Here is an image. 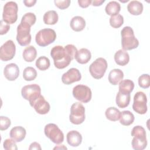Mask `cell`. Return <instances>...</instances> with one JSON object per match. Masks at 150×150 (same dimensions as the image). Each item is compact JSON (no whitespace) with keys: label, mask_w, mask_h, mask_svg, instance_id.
I'll list each match as a JSON object with an SVG mask.
<instances>
[{"label":"cell","mask_w":150,"mask_h":150,"mask_svg":"<svg viewBox=\"0 0 150 150\" xmlns=\"http://www.w3.org/2000/svg\"><path fill=\"white\" fill-rule=\"evenodd\" d=\"M50 55L53 59L54 66L59 69L67 67L73 60L64 47L60 45L55 46L52 49Z\"/></svg>","instance_id":"cell-1"},{"label":"cell","mask_w":150,"mask_h":150,"mask_svg":"<svg viewBox=\"0 0 150 150\" xmlns=\"http://www.w3.org/2000/svg\"><path fill=\"white\" fill-rule=\"evenodd\" d=\"M121 45L123 50H130L136 49L139 41L135 38L133 29L130 26H125L121 31Z\"/></svg>","instance_id":"cell-2"},{"label":"cell","mask_w":150,"mask_h":150,"mask_svg":"<svg viewBox=\"0 0 150 150\" xmlns=\"http://www.w3.org/2000/svg\"><path fill=\"white\" fill-rule=\"evenodd\" d=\"M132 147L135 150H143L147 145L146 132L144 127L140 125L135 126L131 131Z\"/></svg>","instance_id":"cell-3"},{"label":"cell","mask_w":150,"mask_h":150,"mask_svg":"<svg viewBox=\"0 0 150 150\" xmlns=\"http://www.w3.org/2000/svg\"><path fill=\"white\" fill-rule=\"evenodd\" d=\"M56 39V33L55 31L50 28H45L40 30L35 36L36 43L42 47H45L51 44Z\"/></svg>","instance_id":"cell-4"},{"label":"cell","mask_w":150,"mask_h":150,"mask_svg":"<svg viewBox=\"0 0 150 150\" xmlns=\"http://www.w3.org/2000/svg\"><path fill=\"white\" fill-rule=\"evenodd\" d=\"M18 5L15 2L9 1L4 6L2 20L8 24L14 23L18 19Z\"/></svg>","instance_id":"cell-5"},{"label":"cell","mask_w":150,"mask_h":150,"mask_svg":"<svg viewBox=\"0 0 150 150\" xmlns=\"http://www.w3.org/2000/svg\"><path fill=\"white\" fill-rule=\"evenodd\" d=\"M31 26L26 23L21 22L17 27L16 40L22 46L28 45L31 42V35L30 33Z\"/></svg>","instance_id":"cell-6"},{"label":"cell","mask_w":150,"mask_h":150,"mask_svg":"<svg viewBox=\"0 0 150 150\" xmlns=\"http://www.w3.org/2000/svg\"><path fill=\"white\" fill-rule=\"evenodd\" d=\"M107 69V62L103 57H98L90 66L89 71L91 76L96 79H101Z\"/></svg>","instance_id":"cell-7"},{"label":"cell","mask_w":150,"mask_h":150,"mask_svg":"<svg viewBox=\"0 0 150 150\" xmlns=\"http://www.w3.org/2000/svg\"><path fill=\"white\" fill-rule=\"evenodd\" d=\"M45 135L53 143L60 144L64 141V134L58 126L53 123L47 124L44 128Z\"/></svg>","instance_id":"cell-8"},{"label":"cell","mask_w":150,"mask_h":150,"mask_svg":"<svg viewBox=\"0 0 150 150\" xmlns=\"http://www.w3.org/2000/svg\"><path fill=\"white\" fill-rule=\"evenodd\" d=\"M70 122L75 125L83 123L85 120V108L80 103H75L72 104L70 108L69 116Z\"/></svg>","instance_id":"cell-9"},{"label":"cell","mask_w":150,"mask_h":150,"mask_svg":"<svg viewBox=\"0 0 150 150\" xmlns=\"http://www.w3.org/2000/svg\"><path fill=\"white\" fill-rule=\"evenodd\" d=\"M147 98L146 94L142 91H138L134 97L132 108L135 112L139 114H145L147 111Z\"/></svg>","instance_id":"cell-10"},{"label":"cell","mask_w":150,"mask_h":150,"mask_svg":"<svg viewBox=\"0 0 150 150\" xmlns=\"http://www.w3.org/2000/svg\"><path fill=\"white\" fill-rule=\"evenodd\" d=\"M73 95L76 100L82 103H87L91 100L92 93L88 86L79 84L73 88Z\"/></svg>","instance_id":"cell-11"},{"label":"cell","mask_w":150,"mask_h":150,"mask_svg":"<svg viewBox=\"0 0 150 150\" xmlns=\"http://www.w3.org/2000/svg\"><path fill=\"white\" fill-rule=\"evenodd\" d=\"M22 96L29 102H30L41 95V88L36 84L25 86L21 90Z\"/></svg>","instance_id":"cell-12"},{"label":"cell","mask_w":150,"mask_h":150,"mask_svg":"<svg viewBox=\"0 0 150 150\" xmlns=\"http://www.w3.org/2000/svg\"><path fill=\"white\" fill-rule=\"evenodd\" d=\"M16 46L12 40L5 42L0 49V59L2 61H8L13 58L15 55Z\"/></svg>","instance_id":"cell-13"},{"label":"cell","mask_w":150,"mask_h":150,"mask_svg":"<svg viewBox=\"0 0 150 150\" xmlns=\"http://www.w3.org/2000/svg\"><path fill=\"white\" fill-rule=\"evenodd\" d=\"M29 104L33 108H34L36 112L42 115L47 114L50 108L49 103L42 95L39 96L34 100L29 102Z\"/></svg>","instance_id":"cell-14"},{"label":"cell","mask_w":150,"mask_h":150,"mask_svg":"<svg viewBox=\"0 0 150 150\" xmlns=\"http://www.w3.org/2000/svg\"><path fill=\"white\" fill-rule=\"evenodd\" d=\"M81 79L80 71L76 68H71L62 76V81L65 84H70L79 81Z\"/></svg>","instance_id":"cell-15"},{"label":"cell","mask_w":150,"mask_h":150,"mask_svg":"<svg viewBox=\"0 0 150 150\" xmlns=\"http://www.w3.org/2000/svg\"><path fill=\"white\" fill-rule=\"evenodd\" d=\"M4 74L9 81L15 80L19 75V69L15 63L8 64L4 68Z\"/></svg>","instance_id":"cell-16"},{"label":"cell","mask_w":150,"mask_h":150,"mask_svg":"<svg viewBox=\"0 0 150 150\" xmlns=\"http://www.w3.org/2000/svg\"><path fill=\"white\" fill-rule=\"evenodd\" d=\"M67 142L71 146L76 147L80 145L82 142V136L77 131H70L67 134Z\"/></svg>","instance_id":"cell-17"},{"label":"cell","mask_w":150,"mask_h":150,"mask_svg":"<svg viewBox=\"0 0 150 150\" xmlns=\"http://www.w3.org/2000/svg\"><path fill=\"white\" fill-rule=\"evenodd\" d=\"M26 134V129L21 126L14 127L11 129L9 133L10 137L16 142H21L23 141Z\"/></svg>","instance_id":"cell-18"},{"label":"cell","mask_w":150,"mask_h":150,"mask_svg":"<svg viewBox=\"0 0 150 150\" xmlns=\"http://www.w3.org/2000/svg\"><path fill=\"white\" fill-rule=\"evenodd\" d=\"M91 54L90 51L86 48H81L77 51L75 56L76 61L80 64H86L91 59Z\"/></svg>","instance_id":"cell-19"},{"label":"cell","mask_w":150,"mask_h":150,"mask_svg":"<svg viewBox=\"0 0 150 150\" xmlns=\"http://www.w3.org/2000/svg\"><path fill=\"white\" fill-rule=\"evenodd\" d=\"M114 60L118 65L123 66L128 63L129 56L125 50L120 49L114 54Z\"/></svg>","instance_id":"cell-20"},{"label":"cell","mask_w":150,"mask_h":150,"mask_svg":"<svg viewBox=\"0 0 150 150\" xmlns=\"http://www.w3.org/2000/svg\"><path fill=\"white\" fill-rule=\"evenodd\" d=\"M131 96L129 93H125L118 91L116 96V104L118 107L123 108L127 107L130 102Z\"/></svg>","instance_id":"cell-21"},{"label":"cell","mask_w":150,"mask_h":150,"mask_svg":"<svg viewBox=\"0 0 150 150\" xmlns=\"http://www.w3.org/2000/svg\"><path fill=\"white\" fill-rule=\"evenodd\" d=\"M70 26L73 30L76 32H80L84 29L86 26V21L83 17L76 16L71 19Z\"/></svg>","instance_id":"cell-22"},{"label":"cell","mask_w":150,"mask_h":150,"mask_svg":"<svg viewBox=\"0 0 150 150\" xmlns=\"http://www.w3.org/2000/svg\"><path fill=\"white\" fill-rule=\"evenodd\" d=\"M124 78V73L119 69H114L108 74V81L112 85H117Z\"/></svg>","instance_id":"cell-23"},{"label":"cell","mask_w":150,"mask_h":150,"mask_svg":"<svg viewBox=\"0 0 150 150\" xmlns=\"http://www.w3.org/2000/svg\"><path fill=\"white\" fill-rule=\"evenodd\" d=\"M143 8L142 4L138 1H131L127 5L128 11L133 15H141Z\"/></svg>","instance_id":"cell-24"},{"label":"cell","mask_w":150,"mask_h":150,"mask_svg":"<svg viewBox=\"0 0 150 150\" xmlns=\"http://www.w3.org/2000/svg\"><path fill=\"white\" fill-rule=\"evenodd\" d=\"M22 56L23 59L26 62H33L37 56V51L36 48L33 46H28L23 50Z\"/></svg>","instance_id":"cell-25"},{"label":"cell","mask_w":150,"mask_h":150,"mask_svg":"<svg viewBox=\"0 0 150 150\" xmlns=\"http://www.w3.org/2000/svg\"><path fill=\"white\" fill-rule=\"evenodd\" d=\"M134 119V115L130 111L125 110L121 112L120 122L122 125L125 126L130 125L133 123Z\"/></svg>","instance_id":"cell-26"},{"label":"cell","mask_w":150,"mask_h":150,"mask_svg":"<svg viewBox=\"0 0 150 150\" xmlns=\"http://www.w3.org/2000/svg\"><path fill=\"white\" fill-rule=\"evenodd\" d=\"M121 10L120 4L117 1H112L108 2L105 8V11L108 15L113 16L118 14Z\"/></svg>","instance_id":"cell-27"},{"label":"cell","mask_w":150,"mask_h":150,"mask_svg":"<svg viewBox=\"0 0 150 150\" xmlns=\"http://www.w3.org/2000/svg\"><path fill=\"white\" fill-rule=\"evenodd\" d=\"M58 14L55 11L51 10L46 12L43 15V22L46 25H54L58 21Z\"/></svg>","instance_id":"cell-28"},{"label":"cell","mask_w":150,"mask_h":150,"mask_svg":"<svg viewBox=\"0 0 150 150\" xmlns=\"http://www.w3.org/2000/svg\"><path fill=\"white\" fill-rule=\"evenodd\" d=\"M134 88V82L129 79L121 80L119 83V91L125 93H131Z\"/></svg>","instance_id":"cell-29"},{"label":"cell","mask_w":150,"mask_h":150,"mask_svg":"<svg viewBox=\"0 0 150 150\" xmlns=\"http://www.w3.org/2000/svg\"><path fill=\"white\" fill-rule=\"evenodd\" d=\"M105 115L106 118L110 121H116L120 119L121 112L117 108L111 107L106 110L105 112Z\"/></svg>","instance_id":"cell-30"},{"label":"cell","mask_w":150,"mask_h":150,"mask_svg":"<svg viewBox=\"0 0 150 150\" xmlns=\"http://www.w3.org/2000/svg\"><path fill=\"white\" fill-rule=\"evenodd\" d=\"M50 66V60L46 56H40L36 61V66L40 70H46L49 69Z\"/></svg>","instance_id":"cell-31"},{"label":"cell","mask_w":150,"mask_h":150,"mask_svg":"<svg viewBox=\"0 0 150 150\" xmlns=\"http://www.w3.org/2000/svg\"><path fill=\"white\" fill-rule=\"evenodd\" d=\"M37 76L36 70L32 67H26L23 72V77L26 81L34 80Z\"/></svg>","instance_id":"cell-32"},{"label":"cell","mask_w":150,"mask_h":150,"mask_svg":"<svg viewBox=\"0 0 150 150\" xmlns=\"http://www.w3.org/2000/svg\"><path fill=\"white\" fill-rule=\"evenodd\" d=\"M124 23V18L120 14L111 16L110 18V24L114 28H119Z\"/></svg>","instance_id":"cell-33"},{"label":"cell","mask_w":150,"mask_h":150,"mask_svg":"<svg viewBox=\"0 0 150 150\" xmlns=\"http://www.w3.org/2000/svg\"><path fill=\"white\" fill-rule=\"evenodd\" d=\"M138 84L142 88H148L150 86V77L148 74H143L138 78Z\"/></svg>","instance_id":"cell-34"},{"label":"cell","mask_w":150,"mask_h":150,"mask_svg":"<svg viewBox=\"0 0 150 150\" xmlns=\"http://www.w3.org/2000/svg\"><path fill=\"white\" fill-rule=\"evenodd\" d=\"M36 21V15L32 12H28L25 13L22 18L21 22L26 23L30 25L31 26L33 25Z\"/></svg>","instance_id":"cell-35"},{"label":"cell","mask_w":150,"mask_h":150,"mask_svg":"<svg viewBox=\"0 0 150 150\" xmlns=\"http://www.w3.org/2000/svg\"><path fill=\"white\" fill-rule=\"evenodd\" d=\"M16 141H15L13 139H6L4 141L3 145L4 148L6 150H17L18 147L16 144Z\"/></svg>","instance_id":"cell-36"},{"label":"cell","mask_w":150,"mask_h":150,"mask_svg":"<svg viewBox=\"0 0 150 150\" xmlns=\"http://www.w3.org/2000/svg\"><path fill=\"white\" fill-rule=\"evenodd\" d=\"M11 122L9 118L5 116L0 117V129L4 131L7 129L11 125Z\"/></svg>","instance_id":"cell-37"},{"label":"cell","mask_w":150,"mask_h":150,"mask_svg":"<svg viewBox=\"0 0 150 150\" xmlns=\"http://www.w3.org/2000/svg\"><path fill=\"white\" fill-rule=\"evenodd\" d=\"M65 50L67 51V52L69 54V55L71 56V57L72 58V59H73L77 52V48L75 47V46H74L73 45H67L65 47H64Z\"/></svg>","instance_id":"cell-38"},{"label":"cell","mask_w":150,"mask_h":150,"mask_svg":"<svg viewBox=\"0 0 150 150\" xmlns=\"http://www.w3.org/2000/svg\"><path fill=\"white\" fill-rule=\"evenodd\" d=\"M54 2L55 4V5L58 7L60 9H64L66 8H67L70 4L71 1L70 0H64V1H58V0H54Z\"/></svg>","instance_id":"cell-39"},{"label":"cell","mask_w":150,"mask_h":150,"mask_svg":"<svg viewBox=\"0 0 150 150\" xmlns=\"http://www.w3.org/2000/svg\"><path fill=\"white\" fill-rule=\"evenodd\" d=\"M9 29H10L9 24L6 23L3 20H1L0 21V34L1 35L6 34L9 31Z\"/></svg>","instance_id":"cell-40"},{"label":"cell","mask_w":150,"mask_h":150,"mask_svg":"<svg viewBox=\"0 0 150 150\" xmlns=\"http://www.w3.org/2000/svg\"><path fill=\"white\" fill-rule=\"evenodd\" d=\"M91 0H79L78 4L80 7L85 8L88 7L91 4Z\"/></svg>","instance_id":"cell-41"},{"label":"cell","mask_w":150,"mask_h":150,"mask_svg":"<svg viewBox=\"0 0 150 150\" xmlns=\"http://www.w3.org/2000/svg\"><path fill=\"white\" fill-rule=\"evenodd\" d=\"M23 2L26 6L31 7L36 4V0H24Z\"/></svg>","instance_id":"cell-42"},{"label":"cell","mask_w":150,"mask_h":150,"mask_svg":"<svg viewBox=\"0 0 150 150\" xmlns=\"http://www.w3.org/2000/svg\"><path fill=\"white\" fill-rule=\"evenodd\" d=\"M41 146L40 145V144L36 142H34L33 143H32L29 148V149H41Z\"/></svg>","instance_id":"cell-43"},{"label":"cell","mask_w":150,"mask_h":150,"mask_svg":"<svg viewBox=\"0 0 150 150\" xmlns=\"http://www.w3.org/2000/svg\"><path fill=\"white\" fill-rule=\"evenodd\" d=\"M104 2H105L104 0H94L91 2V4L93 6H100Z\"/></svg>","instance_id":"cell-44"},{"label":"cell","mask_w":150,"mask_h":150,"mask_svg":"<svg viewBox=\"0 0 150 150\" xmlns=\"http://www.w3.org/2000/svg\"><path fill=\"white\" fill-rule=\"evenodd\" d=\"M67 149V148L66 146H64V145H62V146H56L54 148V149Z\"/></svg>","instance_id":"cell-45"}]
</instances>
